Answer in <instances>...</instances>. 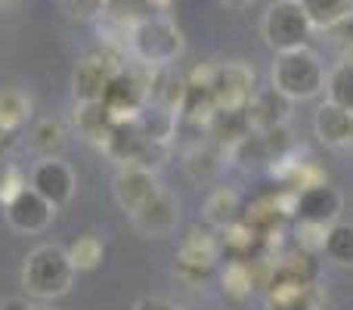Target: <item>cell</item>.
Listing matches in <instances>:
<instances>
[{
  "mask_svg": "<svg viewBox=\"0 0 353 310\" xmlns=\"http://www.w3.org/2000/svg\"><path fill=\"white\" fill-rule=\"evenodd\" d=\"M220 168H223L220 155H214L211 149H205V146H195L192 153L186 155V174L192 177L195 183H211V180H217Z\"/></svg>",
  "mask_w": 353,
  "mask_h": 310,
  "instance_id": "cell-24",
  "label": "cell"
},
{
  "mask_svg": "<svg viewBox=\"0 0 353 310\" xmlns=\"http://www.w3.org/2000/svg\"><path fill=\"white\" fill-rule=\"evenodd\" d=\"M134 310H180L174 304V301H168V298H159V295H152V298H140L134 304Z\"/></svg>",
  "mask_w": 353,
  "mask_h": 310,
  "instance_id": "cell-28",
  "label": "cell"
},
{
  "mask_svg": "<svg viewBox=\"0 0 353 310\" xmlns=\"http://www.w3.org/2000/svg\"><path fill=\"white\" fill-rule=\"evenodd\" d=\"M288 112H292V99L282 97L273 84L263 87V90H254V97L245 106V122L254 134H267L273 128H282L288 122Z\"/></svg>",
  "mask_w": 353,
  "mask_h": 310,
  "instance_id": "cell-12",
  "label": "cell"
},
{
  "mask_svg": "<svg viewBox=\"0 0 353 310\" xmlns=\"http://www.w3.org/2000/svg\"><path fill=\"white\" fill-rule=\"evenodd\" d=\"M263 41H267L270 50L276 53H292V50L307 47L313 35V22L304 12V6L298 0H276L270 3V10L263 12Z\"/></svg>",
  "mask_w": 353,
  "mask_h": 310,
  "instance_id": "cell-4",
  "label": "cell"
},
{
  "mask_svg": "<svg viewBox=\"0 0 353 310\" xmlns=\"http://www.w3.org/2000/svg\"><path fill=\"white\" fill-rule=\"evenodd\" d=\"M242 195L236 193L232 186H217L208 193L205 205H201V217H205L208 226L214 230H226V226L239 224L242 220Z\"/></svg>",
  "mask_w": 353,
  "mask_h": 310,
  "instance_id": "cell-14",
  "label": "cell"
},
{
  "mask_svg": "<svg viewBox=\"0 0 353 310\" xmlns=\"http://www.w3.org/2000/svg\"><path fill=\"white\" fill-rule=\"evenodd\" d=\"M31 97L22 87H0V134H19L31 122Z\"/></svg>",
  "mask_w": 353,
  "mask_h": 310,
  "instance_id": "cell-16",
  "label": "cell"
},
{
  "mask_svg": "<svg viewBox=\"0 0 353 310\" xmlns=\"http://www.w3.org/2000/svg\"><path fill=\"white\" fill-rule=\"evenodd\" d=\"M292 211L298 217V224L304 226H319V230H329L332 224L341 220L344 211V195L338 193L332 183H313V186H304L294 193Z\"/></svg>",
  "mask_w": 353,
  "mask_h": 310,
  "instance_id": "cell-5",
  "label": "cell"
},
{
  "mask_svg": "<svg viewBox=\"0 0 353 310\" xmlns=\"http://www.w3.org/2000/svg\"><path fill=\"white\" fill-rule=\"evenodd\" d=\"M28 146L37 158H59V149L65 146V128L53 118H41L28 128Z\"/></svg>",
  "mask_w": 353,
  "mask_h": 310,
  "instance_id": "cell-18",
  "label": "cell"
},
{
  "mask_svg": "<svg viewBox=\"0 0 353 310\" xmlns=\"http://www.w3.org/2000/svg\"><path fill=\"white\" fill-rule=\"evenodd\" d=\"M350 115L353 112L325 99L313 115V130L325 146H350Z\"/></svg>",
  "mask_w": 353,
  "mask_h": 310,
  "instance_id": "cell-15",
  "label": "cell"
},
{
  "mask_svg": "<svg viewBox=\"0 0 353 310\" xmlns=\"http://www.w3.org/2000/svg\"><path fill=\"white\" fill-rule=\"evenodd\" d=\"M112 189H115V202L121 205V211L130 217V214L140 211L143 205H149L165 186L159 183L155 171L137 168V164H121L118 174H115V186Z\"/></svg>",
  "mask_w": 353,
  "mask_h": 310,
  "instance_id": "cell-8",
  "label": "cell"
},
{
  "mask_svg": "<svg viewBox=\"0 0 353 310\" xmlns=\"http://www.w3.org/2000/svg\"><path fill=\"white\" fill-rule=\"evenodd\" d=\"M28 310H53V307H47V304H31Z\"/></svg>",
  "mask_w": 353,
  "mask_h": 310,
  "instance_id": "cell-32",
  "label": "cell"
},
{
  "mask_svg": "<svg viewBox=\"0 0 353 310\" xmlns=\"http://www.w3.org/2000/svg\"><path fill=\"white\" fill-rule=\"evenodd\" d=\"M341 62H350V66H353V47H347V50H344V56H341Z\"/></svg>",
  "mask_w": 353,
  "mask_h": 310,
  "instance_id": "cell-31",
  "label": "cell"
},
{
  "mask_svg": "<svg viewBox=\"0 0 353 310\" xmlns=\"http://www.w3.org/2000/svg\"><path fill=\"white\" fill-rule=\"evenodd\" d=\"M350 146H353V115H350Z\"/></svg>",
  "mask_w": 353,
  "mask_h": 310,
  "instance_id": "cell-33",
  "label": "cell"
},
{
  "mask_svg": "<svg viewBox=\"0 0 353 310\" xmlns=\"http://www.w3.org/2000/svg\"><path fill=\"white\" fill-rule=\"evenodd\" d=\"M121 72L115 62L105 56H84L72 72V90L78 103H103L105 90H109L112 78Z\"/></svg>",
  "mask_w": 353,
  "mask_h": 310,
  "instance_id": "cell-10",
  "label": "cell"
},
{
  "mask_svg": "<svg viewBox=\"0 0 353 310\" xmlns=\"http://www.w3.org/2000/svg\"><path fill=\"white\" fill-rule=\"evenodd\" d=\"M325 99L353 112V66L350 62H338V66L325 75Z\"/></svg>",
  "mask_w": 353,
  "mask_h": 310,
  "instance_id": "cell-21",
  "label": "cell"
},
{
  "mask_svg": "<svg viewBox=\"0 0 353 310\" xmlns=\"http://www.w3.org/2000/svg\"><path fill=\"white\" fill-rule=\"evenodd\" d=\"M0 3H3V0H0Z\"/></svg>",
  "mask_w": 353,
  "mask_h": 310,
  "instance_id": "cell-34",
  "label": "cell"
},
{
  "mask_svg": "<svg viewBox=\"0 0 353 310\" xmlns=\"http://www.w3.org/2000/svg\"><path fill=\"white\" fill-rule=\"evenodd\" d=\"M59 6L68 19H97L103 16L105 0H59Z\"/></svg>",
  "mask_w": 353,
  "mask_h": 310,
  "instance_id": "cell-26",
  "label": "cell"
},
{
  "mask_svg": "<svg viewBox=\"0 0 353 310\" xmlns=\"http://www.w3.org/2000/svg\"><path fill=\"white\" fill-rule=\"evenodd\" d=\"M74 128H78V134L84 137V140L103 146L115 124H112L103 103H78V109H74Z\"/></svg>",
  "mask_w": 353,
  "mask_h": 310,
  "instance_id": "cell-17",
  "label": "cell"
},
{
  "mask_svg": "<svg viewBox=\"0 0 353 310\" xmlns=\"http://www.w3.org/2000/svg\"><path fill=\"white\" fill-rule=\"evenodd\" d=\"M31 304H25V301H6L3 310H28Z\"/></svg>",
  "mask_w": 353,
  "mask_h": 310,
  "instance_id": "cell-30",
  "label": "cell"
},
{
  "mask_svg": "<svg viewBox=\"0 0 353 310\" xmlns=\"http://www.w3.org/2000/svg\"><path fill=\"white\" fill-rule=\"evenodd\" d=\"M270 84L292 103H304L325 90V68L310 47L276 53V62L270 68Z\"/></svg>",
  "mask_w": 353,
  "mask_h": 310,
  "instance_id": "cell-2",
  "label": "cell"
},
{
  "mask_svg": "<svg viewBox=\"0 0 353 310\" xmlns=\"http://www.w3.org/2000/svg\"><path fill=\"white\" fill-rule=\"evenodd\" d=\"M261 236L257 230H251L245 220H239V224L226 226V230H220V249L226 251V255L232 258V261H248L251 255V245H254V239Z\"/></svg>",
  "mask_w": 353,
  "mask_h": 310,
  "instance_id": "cell-23",
  "label": "cell"
},
{
  "mask_svg": "<svg viewBox=\"0 0 353 310\" xmlns=\"http://www.w3.org/2000/svg\"><path fill=\"white\" fill-rule=\"evenodd\" d=\"M128 50L146 68H171L183 56V35L171 19L146 16L137 19L134 31L128 37Z\"/></svg>",
  "mask_w": 353,
  "mask_h": 310,
  "instance_id": "cell-3",
  "label": "cell"
},
{
  "mask_svg": "<svg viewBox=\"0 0 353 310\" xmlns=\"http://www.w3.org/2000/svg\"><path fill=\"white\" fill-rule=\"evenodd\" d=\"M130 224H134V230L146 239L171 236L176 230V224H180V199H176L174 193H168V189H161L149 205H143L140 211L130 214Z\"/></svg>",
  "mask_w": 353,
  "mask_h": 310,
  "instance_id": "cell-9",
  "label": "cell"
},
{
  "mask_svg": "<svg viewBox=\"0 0 353 310\" xmlns=\"http://www.w3.org/2000/svg\"><path fill=\"white\" fill-rule=\"evenodd\" d=\"M304 6V12L310 16L313 28H332L335 22H341L344 16L353 10V0H298Z\"/></svg>",
  "mask_w": 353,
  "mask_h": 310,
  "instance_id": "cell-22",
  "label": "cell"
},
{
  "mask_svg": "<svg viewBox=\"0 0 353 310\" xmlns=\"http://www.w3.org/2000/svg\"><path fill=\"white\" fill-rule=\"evenodd\" d=\"M78 270L68 261V251L62 245H37L25 255L22 264V289L31 298L53 301L72 292Z\"/></svg>",
  "mask_w": 353,
  "mask_h": 310,
  "instance_id": "cell-1",
  "label": "cell"
},
{
  "mask_svg": "<svg viewBox=\"0 0 353 310\" xmlns=\"http://www.w3.org/2000/svg\"><path fill=\"white\" fill-rule=\"evenodd\" d=\"M220 242L211 233H192L183 239L180 251H176V273L180 280H205V273L217 264Z\"/></svg>",
  "mask_w": 353,
  "mask_h": 310,
  "instance_id": "cell-13",
  "label": "cell"
},
{
  "mask_svg": "<svg viewBox=\"0 0 353 310\" xmlns=\"http://www.w3.org/2000/svg\"><path fill=\"white\" fill-rule=\"evenodd\" d=\"M325 31H329V37H332V41H335V43H341L344 50L353 47V10H350L344 19H341V22H335V25H332V28H325Z\"/></svg>",
  "mask_w": 353,
  "mask_h": 310,
  "instance_id": "cell-27",
  "label": "cell"
},
{
  "mask_svg": "<svg viewBox=\"0 0 353 310\" xmlns=\"http://www.w3.org/2000/svg\"><path fill=\"white\" fill-rule=\"evenodd\" d=\"M28 186L59 211V208H65L72 202L78 177H74L72 164L62 162V158H37L28 174Z\"/></svg>",
  "mask_w": 353,
  "mask_h": 310,
  "instance_id": "cell-6",
  "label": "cell"
},
{
  "mask_svg": "<svg viewBox=\"0 0 353 310\" xmlns=\"http://www.w3.org/2000/svg\"><path fill=\"white\" fill-rule=\"evenodd\" d=\"M53 214H56V208L50 205V202H43L31 186H25L22 193L12 195V199L3 205L6 224H10L16 233H41V230H47L50 220H53Z\"/></svg>",
  "mask_w": 353,
  "mask_h": 310,
  "instance_id": "cell-11",
  "label": "cell"
},
{
  "mask_svg": "<svg viewBox=\"0 0 353 310\" xmlns=\"http://www.w3.org/2000/svg\"><path fill=\"white\" fill-rule=\"evenodd\" d=\"M211 97L217 112H245L248 99L254 97V72L245 62H226L217 66L211 84Z\"/></svg>",
  "mask_w": 353,
  "mask_h": 310,
  "instance_id": "cell-7",
  "label": "cell"
},
{
  "mask_svg": "<svg viewBox=\"0 0 353 310\" xmlns=\"http://www.w3.org/2000/svg\"><path fill=\"white\" fill-rule=\"evenodd\" d=\"M323 255L329 258L335 267H353V224H332L323 239Z\"/></svg>",
  "mask_w": 353,
  "mask_h": 310,
  "instance_id": "cell-20",
  "label": "cell"
},
{
  "mask_svg": "<svg viewBox=\"0 0 353 310\" xmlns=\"http://www.w3.org/2000/svg\"><path fill=\"white\" fill-rule=\"evenodd\" d=\"M65 251H68V261H72V267L78 270V273L97 270L105 258V245L97 233H81L78 239H72V242L65 245Z\"/></svg>",
  "mask_w": 353,
  "mask_h": 310,
  "instance_id": "cell-19",
  "label": "cell"
},
{
  "mask_svg": "<svg viewBox=\"0 0 353 310\" xmlns=\"http://www.w3.org/2000/svg\"><path fill=\"white\" fill-rule=\"evenodd\" d=\"M220 3L232 6V10H245V6H248V3H251V0H220Z\"/></svg>",
  "mask_w": 353,
  "mask_h": 310,
  "instance_id": "cell-29",
  "label": "cell"
},
{
  "mask_svg": "<svg viewBox=\"0 0 353 310\" xmlns=\"http://www.w3.org/2000/svg\"><path fill=\"white\" fill-rule=\"evenodd\" d=\"M25 186H28V180L19 174V168H12V164L0 168V205H6V202L22 193Z\"/></svg>",
  "mask_w": 353,
  "mask_h": 310,
  "instance_id": "cell-25",
  "label": "cell"
}]
</instances>
